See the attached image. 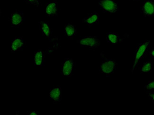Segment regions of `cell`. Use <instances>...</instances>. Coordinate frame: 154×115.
I'll list each match as a JSON object with an SVG mask.
<instances>
[{
  "mask_svg": "<svg viewBox=\"0 0 154 115\" xmlns=\"http://www.w3.org/2000/svg\"><path fill=\"white\" fill-rule=\"evenodd\" d=\"M150 46V41L147 40L144 41V42L137 46L133 54L132 66L131 69L132 73H133L139 66L141 60L146 58Z\"/></svg>",
  "mask_w": 154,
  "mask_h": 115,
  "instance_id": "obj_1",
  "label": "cell"
},
{
  "mask_svg": "<svg viewBox=\"0 0 154 115\" xmlns=\"http://www.w3.org/2000/svg\"><path fill=\"white\" fill-rule=\"evenodd\" d=\"M103 61L100 64L99 70L100 72L107 76H109L111 74L114 73L117 69V63L115 60L108 59L105 54L100 53Z\"/></svg>",
  "mask_w": 154,
  "mask_h": 115,
  "instance_id": "obj_2",
  "label": "cell"
},
{
  "mask_svg": "<svg viewBox=\"0 0 154 115\" xmlns=\"http://www.w3.org/2000/svg\"><path fill=\"white\" fill-rule=\"evenodd\" d=\"M98 5L104 13L113 14L119 11L118 2L115 0H99Z\"/></svg>",
  "mask_w": 154,
  "mask_h": 115,
  "instance_id": "obj_3",
  "label": "cell"
},
{
  "mask_svg": "<svg viewBox=\"0 0 154 115\" xmlns=\"http://www.w3.org/2000/svg\"><path fill=\"white\" fill-rule=\"evenodd\" d=\"M77 43L80 46L88 48L89 49H95L99 47L100 42L97 37L85 36L81 37L77 41Z\"/></svg>",
  "mask_w": 154,
  "mask_h": 115,
  "instance_id": "obj_4",
  "label": "cell"
},
{
  "mask_svg": "<svg viewBox=\"0 0 154 115\" xmlns=\"http://www.w3.org/2000/svg\"><path fill=\"white\" fill-rule=\"evenodd\" d=\"M75 63L72 59H66L63 61L61 65V74L64 78L70 77L74 74Z\"/></svg>",
  "mask_w": 154,
  "mask_h": 115,
  "instance_id": "obj_5",
  "label": "cell"
},
{
  "mask_svg": "<svg viewBox=\"0 0 154 115\" xmlns=\"http://www.w3.org/2000/svg\"><path fill=\"white\" fill-rule=\"evenodd\" d=\"M141 11L144 17L154 16V0H145L142 2Z\"/></svg>",
  "mask_w": 154,
  "mask_h": 115,
  "instance_id": "obj_6",
  "label": "cell"
},
{
  "mask_svg": "<svg viewBox=\"0 0 154 115\" xmlns=\"http://www.w3.org/2000/svg\"><path fill=\"white\" fill-rule=\"evenodd\" d=\"M39 28L42 31V34L46 38L49 39L50 41L55 40V38H52V31L48 22L46 21H41L38 23Z\"/></svg>",
  "mask_w": 154,
  "mask_h": 115,
  "instance_id": "obj_7",
  "label": "cell"
},
{
  "mask_svg": "<svg viewBox=\"0 0 154 115\" xmlns=\"http://www.w3.org/2000/svg\"><path fill=\"white\" fill-rule=\"evenodd\" d=\"M24 16L22 11L16 10L11 14L10 21L12 27L19 28L24 20Z\"/></svg>",
  "mask_w": 154,
  "mask_h": 115,
  "instance_id": "obj_8",
  "label": "cell"
},
{
  "mask_svg": "<svg viewBox=\"0 0 154 115\" xmlns=\"http://www.w3.org/2000/svg\"><path fill=\"white\" fill-rule=\"evenodd\" d=\"M128 37V35L127 34H124V36H121L115 33L111 32L107 34L106 39L109 43L113 45H116L122 42L125 38Z\"/></svg>",
  "mask_w": 154,
  "mask_h": 115,
  "instance_id": "obj_9",
  "label": "cell"
},
{
  "mask_svg": "<svg viewBox=\"0 0 154 115\" xmlns=\"http://www.w3.org/2000/svg\"><path fill=\"white\" fill-rule=\"evenodd\" d=\"M58 13V3L57 1L48 2L46 5V15L47 17H56Z\"/></svg>",
  "mask_w": 154,
  "mask_h": 115,
  "instance_id": "obj_10",
  "label": "cell"
},
{
  "mask_svg": "<svg viewBox=\"0 0 154 115\" xmlns=\"http://www.w3.org/2000/svg\"><path fill=\"white\" fill-rule=\"evenodd\" d=\"M61 88L60 85H54L50 89V98L54 102H59L61 100Z\"/></svg>",
  "mask_w": 154,
  "mask_h": 115,
  "instance_id": "obj_11",
  "label": "cell"
},
{
  "mask_svg": "<svg viewBox=\"0 0 154 115\" xmlns=\"http://www.w3.org/2000/svg\"><path fill=\"white\" fill-rule=\"evenodd\" d=\"M25 41L21 37H16L11 42V51L12 52L20 51L24 47Z\"/></svg>",
  "mask_w": 154,
  "mask_h": 115,
  "instance_id": "obj_12",
  "label": "cell"
},
{
  "mask_svg": "<svg viewBox=\"0 0 154 115\" xmlns=\"http://www.w3.org/2000/svg\"><path fill=\"white\" fill-rule=\"evenodd\" d=\"M99 15L97 13L94 12L85 17L83 19V22L84 23L88 25L89 27L90 28L93 25L99 24Z\"/></svg>",
  "mask_w": 154,
  "mask_h": 115,
  "instance_id": "obj_13",
  "label": "cell"
},
{
  "mask_svg": "<svg viewBox=\"0 0 154 115\" xmlns=\"http://www.w3.org/2000/svg\"><path fill=\"white\" fill-rule=\"evenodd\" d=\"M48 53L47 51L38 50L36 51L34 55V63L37 66H42L45 62V57Z\"/></svg>",
  "mask_w": 154,
  "mask_h": 115,
  "instance_id": "obj_14",
  "label": "cell"
},
{
  "mask_svg": "<svg viewBox=\"0 0 154 115\" xmlns=\"http://www.w3.org/2000/svg\"><path fill=\"white\" fill-rule=\"evenodd\" d=\"M77 33V29L75 25L68 24L65 26V34L68 39H73L74 36Z\"/></svg>",
  "mask_w": 154,
  "mask_h": 115,
  "instance_id": "obj_15",
  "label": "cell"
},
{
  "mask_svg": "<svg viewBox=\"0 0 154 115\" xmlns=\"http://www.w3.org/2000/svg\"><path fill=\"white\" fill-rule=\"evenodd\" d=\"M153 65L154 63H152L151 61H146L141 65L139 69L141 73H150L152 71Z\"/></svg>",
  "mask_w": 154,
  "mask_h": 115,
  "instance_id": "obj_16",
  "label": "cell"
},
{
  "mask_svg": "<svg viewBox=\"0 0 154 115\" xmlns=\"http://www.w3.org/2000/svg\"><path fill=\"white\" fill-rule=\"evenodd\" d=\"M144 90L146 91H152L154 90V79L146 83V84L144 87Z\"/></svg>",
  "mask_w": 154,
  "mask_h": 115,
  "instance_id": "obj_17",
  "label": "cell"
},
{
  "mask_svg": "<svg viewBox=\"0 0 154 115\" xmlns=\"http://www.w3.org/2000/svg\"><path fill=\"white\" fill-rule=\"evenodd\" d=\"M27 4H30L33 5L39 6L40 5V2L39 0H23Z\"/></svg>",
  "mask_w": 154,
  "mask_h": 115,
  "instance_id": "obj_18",
  "label": "cell"
},
{
  "mask_svg": "<svg viewBox=\"0 0 154 115\" xmlns=\"http://www.w3.org/2000/svg\"><path fill=\"white\" fill-rule=\"evenodd\" d=\"M146 94L149 97V99L154 104V93L152 92H146Z\"/></svg>",
  "mask_w": 154,
  "mask_h": 115,
  "instance_id": "obj_19",
  "label": "cell"
},
{
  "mask_svg": "<svg viewBox=\"0 0 154 115\" xmlns=\"http://www.w3.org/2000/svg\"><path fill=\"white\" fill-rule=\"evenodd\" d=\"M149 53L151 56L153 58H154V47L152 48V49L150 50Z\"/></svg>",
  "mask_w": 154,
  "mask_h": 115,
  "instance_id": "obj_20",
  "label": "cell"
},
{
  "mask_svg": "<svg viewBox=\"0 0 154 115\" xmlns=\"http://www.w3.org/2000/svg\"><path fill=\"white\" fill-rule=\"evenodd\" d=\"M28 115H38L39 114L38 113V112H36V111H31V112H28Z\"/></svg>",
  "mask_w": 154,
  "mask_h": 115,
  "instance_id": "obj_21",
  "label": "cell"
},
{
  "mask_svg": "<svg viewBox=\"0 0 154 115\" xmlns=\"http://www.w3.org/2000/svg\"><path fill=\"white\" fill-rule=\"evenodd\" d=\"M129 1H139L140 0H129Z\"/></svg>",
  "mask_w": 154,
  "mask_h": 115,
  "instance_id": "obj_22",
  "label": "cell"
}]
</instances>
